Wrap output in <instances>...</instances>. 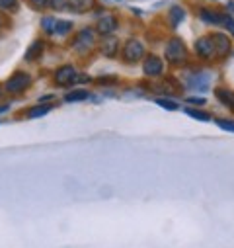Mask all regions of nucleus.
Instances as JSON below:
<instances>
[{
	"label": "nucleus",
	"mask_w": 234,
	"mask_h": 248,
	"mask_svg": "<svg viewBox=\"0 0 234 248\" xmlns=\"http://www.w3.org/2000/svg\"><path fill=\"white\" fill-rule=\"evenodd\" d=\"M164 55H166V59L170 61V63L178 65V63H184V61L188 59V49H186V45H184V41H182V39L174 37V39H170V41H168Z\"/></svg>",
	"instance_id": "nucleus-1"
},
{
	"label": "nucleus",
	"mask_w": 234,
	"mask_h": 248,
	"mask_svg": "<svg viewBox=\"0 0 234 248\" xmlns=\"http://www.w3.org/2000/svg\"><path fill=\"white\" fill-rule=\"evenodd\" d=\"M145 55V47L139 39H129L123 47V59L127 61V63H137L139 59H143Z\"/></svg>",
	"instance_id": "nucleus-2"
},
{
	"label": "nucleus",
	"mask_w": 234,
	"mask_h": 248,
	"mask_svg": "<svg viewBox=\"0 0 234 248\" xmlns=\"http://www.w3.org/2000/svg\"><path fill=\"white\" fill-rule=\"evenodd\" d=\"M29 84H31V78H29L28 73H16L14 77L8 78V82H6V90L12 92V94H20V92H24Z\"/></svg>",
	"instance_id": "nucleus-3"
},
{
	"label": "nucleus",
	"mask_w": 234,
	"mask_h": 248,
	"mask_svg": "<svg viewBox=\"0 0 234 248\" xmlns=\"http://www.w3.org/2000/svg\"><path fill=\"white\" fill-rule=\"evenodd\" d=\"M94 47V31L92 30H82L78 35H76V39H74V43H73V49L76 51V53H86V51H90Z\"/></svg>",
	"instance_id": "nucleus-4"
},
{
	"label": "nucleus",
	"mask_w": 234,
	"mask_h": 248,
	"mask_svg": "<svg viewBox=\"0 0 234 248\" xmlns=\"http://www.w3.org/2000/svg\"><path fill=\"white\" fill-rule=\"evenodd\" d=\"M76 80H78V75H76L74 67H71V65L57 69V73H55V82L58 86H69V84H74Z\"/></svg>",
	"instance_id": "nucleus-5"
},
{
	"label": "nucleus",
	"mask_w": 234,
	"mask_h": 248,
	"mask_svg": "<svg viewBox=\"0 0 234 248\" xmlns=\"http://www.w3.org/2000/svg\"><path fill=\"white\" fill-rule=\"evenodd\" d=\"M211 41H213V45H215V57L222 59V57L228 55V51H230V41H228V37H226L224 33H213V35H211Z\"/></svg>",
	"instance_id": "nucleus-6"
},
{
	"label": "nucleus",
	"mask_w": 234,
	"mask_h": 248,
	"mask_svg": "<svg viewBox=\"0 0 234 248\" xmlns=\"http://www.w3.org/2000/svg\"><path fill=\"white\" fill-rule=\"evenodd\" d=\"M195 51H197V55H201L203 59L215 57V45H213L211 37H199L197 43H195Z\"/></svg>",
	"instance_id": "nucleus-7"
},
{
	"label": "nucleus",
	"mask_w": 234,
	"mask_h": 248,
	"mask_svg": "<svg viewBox=\"0 0 234 248\" xmlns=\"http://www.w3.org/2000/svg\"><path fill=\"white\" fill-rule=\"evenodd\" d=\"M143 69H145V75H148V77H158V75H162V61H160L158 57L150 55V57H146Z\"/></svg>",
	"instance_id": "nucleus-8"
},
{
	"label": "nucleus",
	"mask_w": 234,
	"mask_h": 248,
	"mask_svg": "<svg viewBox=\"0 0 234 248\" xmlns=\"http://www.w3.org/2000/svg\"><path fill=\"white\" fill-rule=\"evenodd\" d=\"M117 30V20L113 18V16H103L100 22H98V31L102 33V35H111L113 31Z\"/></svg>",
	"instance_id": "nucleus-9"
},
{
	"label": "nucleus",
	"mask_w": 234,
	"mask_h": 248,
	"mask_svg": "<svg viewBox=\"0 0 234 248\" xmlns=\"http://www.w3.org/2000/svg\"><path fill=\"white\" fill-rule=\"evenodd\" d=\"M117 47H119V41H117V37L113 35H105L102 39V53L105 57H115L117 55Z\"/></svg>",
	"instance_id": "nucleus-10"
},
{
	"label": "nucleus",
	"mask_w": 234,
	"mask_h": 248,
	"mask_svg": "<svg viewBox=\"0 0 234 248\" xmlns=\"http://www.w3.org/2000/svg\"><path fill=\"white\" fill-rule=\"evenodd\" d=\"M67 8H71L76 14H82L94 8V0H67Z\"/></svg>",
	"instance_id": "nucleus-11"
},
{
	"label": "nucleus",
	"mask_w": 234,
	"mask_h": 248,
	"mask_svg": "<svg viewBox=\"0 0 234 248\" xmlns=\"http://www.w3.org/2000/svg\"><path fill=\"white\" fill-rule=\"evenodd\" d=\"M215 94H217V98L226 106V108H230V109H234V92L232 90H224V88H217L215 90Z\"/></svg>",
	"instance_id": "nucleus-12"
},
{
	"label": "nucleus",
	"mask_w": 234,
	"mask_h": 248,
	"mask_svg": "<svg viewBox=\"0 0 234 248\" xmlns=\"http://www.w3.org/2000/svg\"><path fill=\"white\" fill-rule=\"evenodd\" d=\"M41 53H43V43L41 41H35V43H31V47L28 49V53H26V61H35V59H39L41 57Z\"/></svg>",
	"instance_id": "nucleus-13"
},
{
	"label": "nucleus",
	"mask_w": 234,
	"mask_h": 248,
	"mask_svg": "<svg viewBox=\"0 0 234 248\" xmlns=\"http://www.w3.org/2000/svg\"><path fill=\"white\" fill-rule=\"evenodd\" d=\"M201 20L203 22H207V24H222V16L220 14H217V12H211V10H201Z\"/></svg>",
	"instance_id": "nucleus-14"
},
{
	"label": "nucleus",
	"mask_w": 234,
	"mask_h": 248,
	"mask_svg": "<svg viewBox=\"0 0 234 248\" xmlns=\"http://www.w3.org/2000/svg\"><path fill=\"white\" fill-rule=\"evenodd\" d=\"M207 82H209V77L207 75H193L190 78V86H193L197 90H205L207 88Z\"/></svg>",
	"instance_id": "nucleus-15"
},
{
	"label": "nucleus",
	"mask_w": 234,
	"mask_h": 248,
	"mask_svg": "<svg viewBox=\"0 0 234 248\" xmlns=\"http://www.w3.org/2000/svg\"><path fill=\"white\" fill-rule=\"evenodd\" d=\"M184 18H186L184 8H180V6H174V8L170 10V20H172V24H174V26H178V22H182Z\"/></svg>",
	"instance_id": "nucleus-16"
},
{
	"label": "nucleus",
	"mask_w": 234,
	"mask_h": 248,
	"mask_svg": "<svg viewBox=\"0 0 234 248\" xmlns=\"http://www.w3.org/2000/svg\"><path fill=\"white\" fill-rule=\"evenodd\" d=\"M86 98H88V92H86V90H74V92H69V94L65 96L67 102H82V100H86Z\"/></svg>",
	"instance_id": "nucleus-17"
},
{
	"label": "nucleus",
	"mask_w": 234,
	"mask_h": 248,
	"mask_svg": "<svg viewBox=\"0 0 234 248\" xmlns=\"http://www.w3.org/2000/svg\"><path fill=\"white\" fill-rule=\"evenodd\" d=\"M71 30H73V24H71V22L57 20V24H55V31H57L58 35H65V33H69Z\"/></svg>",
	"instance_id": "nucleus-18"
},
{
	"label": "nucleus",
	"mask_w": 234,
	"mask_h": 248,
	"mask_svg": "<svg viewBox=\"0 0 234 248\" xmlns=\"http://www.w3.org/2000/svg\"><path fill=\"white\" fill-rule=\"evenodd\" d=\"M49 111H51V106H35L33 109L28 111V115H29V117H41V115H45V113H49Z\"/></svg>",
	"instance_id": "nucleus-19"
},
{
	"label": "nucleus",
	"mask_w": 234,
	"mask_h": 248,
	"mask_svg": "<svg viewBox=\"0 0 234 248\" xmlns=\"http://www.w3.org/2000/svg\"><path fill=\"white\" fill-rule=\"evenodd\" d=\"M186 113L190 115V117H195V119H199V121H209L211 119V115L209 113H205V111H199V109H186Z\"/></svg>",
	"instance_id": "nucleus-20"
},
{
	"label": "nucleus",
	"mask_w": 234,
	"mask_h": 248,
	"mask_svg": "<svg viewBox=\"0 0 234 248\" xmlns=\"http://www.w3.org/2000/svg\"><path fill=\"white\" fill-rule=\"evenodd\" d=\"M156 104H158V106H162L164 109H170V111H174V109H178V108H180V106L176 104V102L166 100V98H158V100H156Z\"/></svg>",
	"instance_id": "nucleus-21"
},
{
	"label": "nucleus",
	"mask_w": 234,
	"mask_h": 248,
	"mask_svg": "<svg viewBox=\"0 0 234 248\" xmlns=\"http://www.w3.org/2000/svg\"><path fill=\"white\" fill-rule=\"evenodd\" d=\"M217 123H219V127H220V129H224V131H232V133H234V121H230V119H217Z\"/></svg>",
	"instance_id": "nucleus-22"
},
{
	"label": "nucleus",
	"mask_w": 234,
	"mask_h": 248,
	"mask_svg": "<svg viewBox=\"0 0 234 248\" xmlns=\"http://www.w3.org/2000/svg\"><path fill=\"white\" fill-rule=\"evenodd\" d=\"M16 0H0V8H4V10H16Z\"/></svg>",
	"instance_id": "nucleus-23"
},
{
	"label": "nucleus",
	"mask_w": 234,
	"mask_h": 248,
	"mask_svg": "<svg viewBox=\"0 0 234 248\" xmlns=\"http://www.w3.org/2000/svg\"><path fill=\"white\" fill-rule=\"evenodd\" d=\"M55 24H57L55 18H45V20H43V28H45V31L53 33V31H55Z\"/></svg>",
	"instance_id": "nucleus-24"
},
{
	"label": "nucleus",
	"mask_w": 234,
	"mask_h": 248,
	"mask_svg": "<svg viewBox=\"0 0 234 248\" xmlns=\"http://www.w3.org/2000/svg\"><path fill=\"white\" fill-rule=\"evenodd\" d=\"M29 2H31V6H33V8L41 10V8H45V6H49V4H51V0H29Z\"/></svg>",
	"instance_id": "nucleus-25"
},
{
	"label": "nucleus",
	"mask_w": 234,
	"mask_h": 248,
	"mask_svg": "<svg viewBox=\"0 0 234 248\" xmlns=\"http://www.w3.org/2000/svg\"><path fill=\"white\" fill-rule=\"evenodd\" d=\"M222 24H224V26H226V30L234 35V20H232L230 16H222Z\"/></svg>",
	"instance_id": "nucleus-26"
},
{
	"label": "nucleus",
	"mask_w": 234,
	"mask_h": 248,
	"mask_svg": "<svg viewBox=\"0 0 234 248\" xmlns=\"http://www.w3.org/2000/svg\"><path fill=\"white\" fill-rule=\"evenodd\" d=\"M188 102H190V104H195V106H203V104H205V98H195V96H191V98H188Z\"/></svg>",
	"instance_id": "nucleus-27"
},
{
	"label": "nucleus",
	"mask_w": 234,
	"mask_h": 248,
	"mask_svg": "<svg viewBox=\"0 0 234 248\" xmlns=\"http://www.w3.org/2000/svg\"><path fill=\"white\" fill-rule=\"evenodd\" d=\"M63 4H67V0H51V4L53 8H63Z\"/></svg>",
	"instance_id": "nucleus-28"
},
{
	"label": "nucleus",
	"mask_w": 234,
	"mask_h": 248,
	"mask_svg": "<svg viewBox=\"0 0 234 248\" xmlns=\"http://www.w3.org/2000/svg\"><path fill=\"white\" fill-rule=\"evenodd\" d=\"M98 82L100 84H111V82H115V78H100Z\"/></svg>",
	"instance_id": "nucleus-29"
},
{
	"label": "nucleus",
	"mask_w": 234,
	"mask_h": 248,
	"mask_svg": "<svg viewBox=\"0 0 234 248\" xmlns=\"http://www.w3.org/2000/svg\"><path fill=\"white\" fill-rule=\"evenodd\" d=\"M2 26H4V20H2V16H0V30H2Z\"/></svg>",
	"instance_id": "nucleus-30"
}]
</instances>
